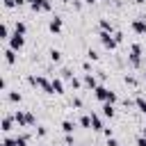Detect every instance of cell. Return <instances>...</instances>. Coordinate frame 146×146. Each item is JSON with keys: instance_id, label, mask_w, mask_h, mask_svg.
I'll use <instances>...</instances> for the list:
<instances>
[{"instance_id": "obj_1", "label": "cell", "mask_w": 146, "mask_h": 146, "mask_svg": "<svg viewBox=\"0 0 146 146\" xmlns=\"http://www.w3.org/2000/svg\"><path fill=\"white\" fill-rule=\"evenodd\" d=\"M14 119H16V123H18V125H23V128H25V125H34V123H36L34 114H32V112H25V110H18V112L14 114Z\"/></svg>"}, {"instance_id": "obj_2", "label": "cell", "mask_w": 146, "mask_h": 146, "mask_svg": "<svg viewBox=\"0 0 146 146\" xmlns=\"http://www.w3.org/2000/svg\"><path fill=\"white\" fill-rule=\"evenodd\" d=\"M128 59H130L132 66H139V64H141V46H139V43H132V46H130Z\"/></svg>"}, {"instance_id": "obj_3", "label": "cell", "mask_w": 146, "mask_h": 146, "mask_svg": "<svg viewBox=\"0 0 146 146\" xmlns=\"http://www.w3.org/2000/svg\"><path fill=\"white\" fill-rule=\"evenodd\" d=\"M23 46H25V36H23V34H16V32H14V34L9 36V48H14V50H21Z\"/></svg>"}, {"instance_id": "obj_4", "label": "cell", "mask_w": 146, "mask_h": 146, "mask_svg": "<svg viewBox=\"0 0 146 146\" xmlns=\"http://www.w3.org/2000/svg\"><path fill=\"white\" fill-rule=\"evenodd\" d=\"M34 11H50V2L48 0H32L30 2Z\"/></svg>"}, {"instance_id": "obj_5", "label": "cell", "mask_w": 146, "mask_h": 146, "mask_svg": "<svg viewBox=\"0 0 146 146\" xmlns=\"http://www.w3.org/2000/svg\"><path fill=\"white\" fill-rule=\"evenodd\" d=\"M132 30H135L137 34H146V18L135 21V23H132Z\"/></svg>"}, {"instance_id": "obj_6", "label": "cell", "mask_w": 146, "mask_h": 146, "mask_svg": "<svg viewBox=\"0 0 146 146\" xmlns=\"http://www.w3.org/2000/svg\"><path fill=\"white\" fill-rule=\"evenodd\" d=\"M2 55H5V62H7V64H14V62H16V50H14V48H9V46H7Z\"/></svg>"}, {"instance_id": "obj_7", "label": "cell", "mask_w": 146, "mask_h": 146, "mask_svg": "<svg viewBox=\"0 0 146 146\" xmlns=\"http://www.w3.org/2000/svg\"><path fill=\"white\" fill-rule=\"evenodd\" d=\"M50 82H52V91H55V94H64V82H62L59 78H52Z\"/></svg>"}, {"instance_id": "obj_8", "label": "cell", "mask_w": 146, "mask_h": 146, "mask_svg": "<svg viewBox=\"0 0 146 146\" xmlns=\"http://www.w3.org/2000/svg\"><path fill=\"white\" fill-rule=\"evenodd\" d=\"M50 32H62V18L59 16H55L50 21Z\"/></svg>"}, {"instance_id": "obj_9", "label": "cell", "mask_w": 146, "mask_h": 146, "mask_svg": "<svg viewBox=\"0 0 146 146\" xmlns=\"http://www.w3.org/2000/svg\"><path fill=\"white\" fill-rule=\"evenodd\" d=\"M14 121H16V119L7 114V116L2 119V130H5V132H9V130H11V125H14Z\"/></svg>"}, {"instance_id": "obj_10", "label": "cell", "mask_w": 146, "mask_h": 146, "mask_svg": "<svg viewBox=\"0 0 146 146\" xmlns=\"http://www.w3.org/2000/svg\"><path fill=\"white\" fill-rule=\"evenodd\" d=\"M91 128L94 130H103V121H100L98 114H91Z\"/></svg>"}, {"instance_id": "obj_11", "label": "cell", "mask_w": 146, "mask_h": 146, "mask_svg": "<svg viewBox=\"0 0 146 146\" xmlns=\"http://www.w3.org/2000/svg\"><path fill=\"white\" fill-rule=\"evenodd\" d=\"M84 84H87V87H91V89H96V87H98V84H96V78H94L91 73H87V75H84Z\"/></svg>"}, {"instance_id": "obj_12", "label": "cell", "mask_w": 146, "mask_h": 146, "mask_svg": "<svg viewBox=\"0 0 146 146\" xmlns=\"http://www.w3.org/2000/svg\"><path fill=\"white\" fill-rule=\"evenodd\" d=\"M103 114L112 119V116H114V105H112V103H105V105H103Z\"/></svg>"}, {"instance_id": "obj_13", "label": "cell", "mask_w": 146, "mask_h": 146, "mask_svg": "<svg viewBox=\"0 0 146 146\" xmlns=\"http://www.w3.org/2000/svg\"><path fill=\"white\" fill-rule=\"evenodd\" d=\"M73 128H75L73 121H62V130H64V132H73Z\"/></svg>"}, {"instance_id": "obj_14", "label": "cell", "mask_w": 146, "mask_h": 146, "mask_svg": "<svg viewBox=\"0 0 146 146\" xmlns=\"http://www.w3.org/2000/svg\"><path fill=\"white\" fill-rule=\"evenodd\" d=\"M137 107H139L141 114H146V100H144V96H137Z\"/></svg>"}, {"instance_id": "obj_15", "label": "cell", "mask_w": 146, "mask_h": 146, "mask_svg": "<svg viewBox=\"0 0 146 146\" xmlns=\"http://www.w3.org/2000/svg\"><path fill=\"white\" fill-rule=\"evenodd\" d=\"M14 32H16V34H23V36H25V23H21V21H18V23L14 25Z\"/></svg>"}, {"instance_id": "obj_16", "label": "cell", "mask_w": 146, "mask_h": 146, "mask_svg": "<svg viewBox=\"0 0 146 146\" xmlns=\"http://www.w3.org/2000/svg\"><path fill=\"white\" fill-rule=\"evenodd\" d=\"M14 139H16V146H27V135H18Z\"/></svg>"}, {"instance_id": "obj_17", "label": "cell", "mask_w": 146, "mask_h": 146, "mask_svg": "<svg viewBox=\"0 0 146 146\" xmlns=\"http://www.w3.org/2000/svg\"><path fill=\"white\" fill-rule=\"evenodd\" d=\"M0 36H2V39H9V25H7V23H2V27H0Z\"/></svg>"}, {"instance_id": "obj_18", "label": "cell", "mask_w": 146, "mask_h": 146, "mask_svg": "<svg viewBox=\"0 0 146 146\" xmlns=\"http://www.w3.org/2000/svg\"><path fill=\"white\" fill-rule=\"evenodd\" d=\"M7 98H9L11 103H21V94H16V91H9V94H7Z\"/></svg>"}, {"instance_id": "obj_19", "label": "cell", "mask_w": 146, "mask_h": 146, "mask_svg": "<svg viewBox=\"0 0 146 146\" xmlns=\"http://www.w3.org/2000/svg\"><path fill=\"white\" fill-rule=\"evenodd\" d=\"M80 125H82V128H89V125H91V116H89V114H84V116L80 119Z\"/></svg>"}, {"instance_id": "obj_20", "label": "cell", "mask_w": 146, "mask_h": 146, "mask_svg": "<svg viewBox=\"0 0 146 146\" xmlns=\"http://www.w3.org/2000/svg\"><path fill=\"white\" fill-rule=\"evenodd\" d=\"M100 27H103V32H112V23H110V21H105V18L100 21Z\"/></svg>"}, {"instance_id": "obj_21", "label": "cell", "mask_w": 146, "mask_h": 146, "mask_svg": "<svg viewBox=\"0 0 146 146\" xmlns=\"http://www.w3.org/2000/svg\"><path fill=\"white\" fill-rule=\"evenodd\" d=\"M50 59H52V62H59V59H62V52L52 48V50H50Z\"/></svg>"}, {"instance_id": "obj_22", "label": "cell", "mask_w": 146, "mask_h": 146, "mask_svg": "<svg viewBox=\"0 0 146 146\" xmlns=\"http://www.w3.org/2000/svg\"><path fill=\"white\" fill-rule=\"evenodd\" d=\"M87 57H89V59H94V62H96V59H98V52H96V50H89V52H87Z\"/></svg>"}, {"instance_id": "obj_23", "label": "cell", "mask_w": 146, "mask_h": 146, "mask_svg": "<svg viewBox=\"0 0 146 146\" xmlns=\"http://www.w3.org/2000/svg\"><path fill=\"white\" fill-rule=\"evenodd\" d=\"M125 82H128V84H130V87H135V84H137V80H135V78H132V75H125Z\"/></svg>"}, {"instance_id": "obj_24", "label": "cell", "mask_w": 146, "mask_h": 146, "mask_svg": "<svg viewBox=\"0 0 146 146\" xmlns=\"http://www.w3.org/2000/svg\"><path fill=\"white\" fill-rule=\"evenodd\" d=\"M71 105H73V107H82V98H73Z\"/></svg>"}, {"instance_id": "obj_25", "label": "cell", "mask_w": 146, "mask_h": 146, "mask_svg": "<svg viewBox=\"0 0 146 146\" xmlns=\"http://www.w3.org/2000/svg\"><path fill=\"white\" fill-rule=\"evenodd\" d=\"M114 39H116V43H121V41H123V34H121V32H114Z\"/></svg>"}, {"instance_id": "obj_26", "label": "cell", "mask_w": 146, "mask_h": 146, "mask_svg": "<svg viewBox=\"0 0 146 146\" xmlns=\"http://www.w3.org/2000/svg\"><path fill=\"white\" fill-rule=\"evenodd\" d=\"M137 146H146V137H139L137 139Z\"/></svg>"}, {"instance_id": "obj_27", "label": "cell", "mask_w": 146, "mask_h": 146, "mask_svg": "<svg viewBox=\"0 0 146 146\" xmlns=\"http://www.w3.org/2000/svg\"><path fill=\"white\" fill-rule=\"evenodd\" d=\"M141 137H146V128H144V130H141Z\"/></svg>"}, {"instance_id": "obj_28", "label": "cell", "mask_w": 146, "mask_h": 146, "mask_svg": "<svg viewBox=\"0 0 146 146\" xmlns=\"http://www.w3.org/2000/svg\"><path fill=\"white\" fill-rule=\"evenodd\" d=\"M84 2H89V5H91V2H96V0H84Z\"/></svg>"}, {"instance_id": "obj_29", "label": "cell", "mask_w": 146, "mask_h": 146, "mask_svg": "<svg viewBox=\"0 0 146 146\" xmlns=\"http://www.w3.org/2000/svg\"><path fill=\"white\" fill-rule=\"evenodd\" d=\"M144 78H146V71H144Z\"/></svg>"}]
</instances>
